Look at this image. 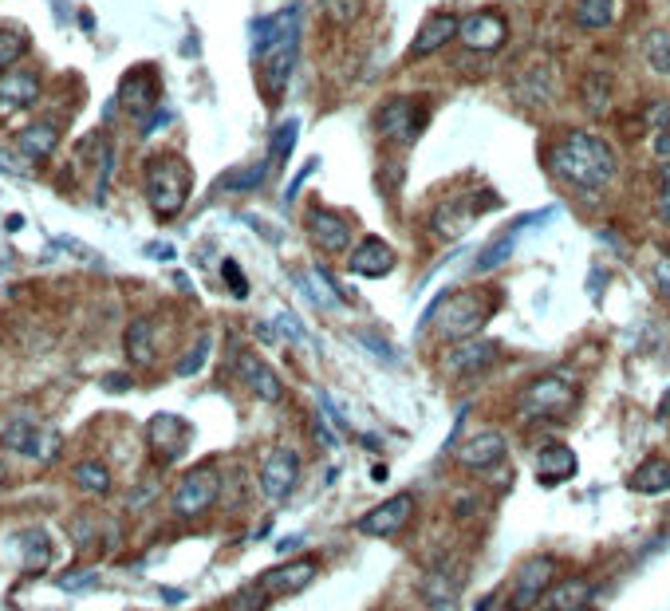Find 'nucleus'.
Returning a JSON list of instances; mask_svg holds the SVG:
<instances>
[{
  "instance_id": "obj_25",
  "label": "nucleus",
  "mask_w": 670,
  "mask_h": 611,
  "mask_svg": "<svg viewBox=\"0 0 670 611\" xmlns=\"http://www.w3.org/2000/svg\"><path fill=\"white\" fill-rule=\"evenodd\" d=\"M588 600H592V584L584 576H572L544 596V611H580L588 608Z\"/></svg>"
},
{
  "instance_id": "obj_29",
  "label": "nucleus",
  "mask_w": 670,
  "mask_h": 611,
  "mask_svg": "<svg viewBox=\"0 0 670 611\" xmlns=\"http://www.w3.org/2000/svg\"><path fill=\"white\" fill-rule=\"evenodd\" d=\"M36 91H40V79H36L32 71H12V75H4V79H0V111L20 107V103H32Z\"/></svg>"
},
{
  "instance_id": "obj_15",
  "label": "nucleus",
  "mask_w": 670,
  "mask_h": 611,
  "mask_svg": "<svg viewBox=\"0 0 670 611\" xmlns=\"http://www.w3.org/2000/svg\"><path fill=\"white\" fill-rule=\"evenodd\" d=\"M410 513H414V497L410 493H395L391 501H383L371 513H363L355 521V533H363V537H395V533L406 529Z\"/></svg>"
},
{
  "instance_id": "obj_36",
  "label": "nucleus",
  "mask_w": 670,
  "mask_h": 611,
  "mask_svg": "<svg viewBox=\"0 0 670 611\" xmlns=\"http://www.w3.org/2000/svg\"><path fill=\"white\" fill-rule=\"evenodd\" d=\"M509 253H513V237H501V241H493V245H489V249L477 257V265H473V269H477V272H493L497 265H501V261H509Z\"/></svg>"
},
{
  "instance_id": "obj_14",
  "label": "nucleus",
  "mask_w": 670,
  "mask_h": 611,
  "mask_svg": "<svg viewBox=\"0 0 670 611\" xmlns=\"http://www.w3.org/2000/svg\"><path fill=\"white\" fill-rule=\"evenodd\" d=\"M300 481V454L292 446H272L261 462V493L268 501H284Z\"/></svg>"
},
{
  "instance_id": "obj_4",
  "label": "nucleus",
  "mask_w": 670,
  "mask_h": 611,
  "mask_svg": "<svg viewBox=\"0 0 670 611\" xmlns=\"http://www.w3.org/2000/svg\"><path fill=\"white\" fill-rule=\"evenodd\" d=\"M576 407V387L564 375H540L521 395H517V414L533 422H560Z\"/></svg>"
},
{
  "instance_id": "obj_7",
  "label": "nucleus",
  "mask_w": 670,
  "mask_h": 611,
  "mask_svg": "<svg viewBox=\"0 0 670 611\" xmlns=\"http://www.w3.org/2000/svg\"><path fill=\"white\" fill-rule=\"evenodd\" d=\"M414 107H422V95L418 99L414 95H395V99L383 103V111H379V135H383V142H391V146H414L418 142L426 119H430V107L418 111V115H414Z\"/></svg>"
},
{
  "instance_id": "obj_18",
  "label": "nucleus",
  "mask_w": 670,
  "mask_h": 611,
  "mask_svg": "<svg viewBox=\"0 0 670 611\" xmlns=\"http://www.w3.org/2000/svg\"><path fill=\"white\" fill-rule=\"evenodd\" d=\"M497 202H481L477 205V194L473 198H450V202H442L434 209V217H430V229L438 233V237H446V241H454V237H462L469 225L485 213V209H493Z\"/></svg>"
},
{
  "instance_id": "obj_40",
  "label": "nucleus",
  "mask_w": 670,
  "mask_h": 611,
  "mask_svg": "<svg viewBox=\"0 0 670 611\" xmlns=\"http://www.w3.org/2000/svg\"><path fill=\"white\" fill-rule=\"evenodd\" d=\"M205 355H209V336H201L190 351H186V359L178 363V375H194V371H201V363H205Z\"/></svg>"
},
{
  "instance_id": "obj_32",
  "label": "nucleus",
  "mask_w": 670,
  "mask_h": 611,
  "mask_svg": "<svg viewBox=\"0 0 670 611\" xmlns=\"http://www.w3.org/2000/svg\"><path fill=\"white\" fill-rule=\"evenodd\" d=\"M643 60L655 75H670V28H651L643 36Z\"/></svg>"
},
{
  "instance_id": "obj_38",
  "label": "nucleus",
  "mask_w": 670,
  "mask_h": 611,
  "mask_svg": "<svg viewBox=\"0 0 670 611\" xmlns=\"http://www.w3.org/2000/svg\"><path fill=\"white\" fill-rule=\"evenodd\" d=\"M655 209H659V217L670 225V158L659 162V174H655Z\"/></svg>"
},
{
  "instance_id": "obj_35",
  "label": "nucleus",
  "mask_w": 670,
  "mask_h": 611,
  "mask_svg": "<svg viewBox=\"0 0 670 611\" xmlns=\"http://www.w3.org/2000/svg\"><path fill=\"white\" fill-rule=\"evenodd\" d=\"M20 146H24L32 158H44V154L56 146V131H52L48 123H44V127H32V131H24V135H20Z\"/></svg>"
},
{
  "instance_id": "obj_30",
  "label": "nucleus",
  "mask_w": 670,
  "mask_h": 611,
  "mask_svg": "<svg viewBox=\"0 0 670 611\" xmlns=\"http://www.w3.org/2000/svg\"><path fill=\"white\" fill-rule=\"evenodd\" d=\"M71 481H75L83 493H91V497L111 493V470H107V462H99V458H83V462H75Z\"/></svg>"
},
{
  "instance_id": "obj_3",
  "label": "nucleus",
  "mask_w": 670,
  "mask_h": 611,
  "mask_svg": "<svg viewBox=\"0 0 670 611\" xmlns=\"http://www.w3.org/2000/svg\"><path fill=\"white\" fill-rule=\"evenodd\" d=\"M146 202L150 209L162 217V221H170V217H178L186 202H190V186H194V174H190V166H186V158H178V154H154L150 162H146Z\"/></svg>"
},
{
  "instance_id": "obj_46",
  "label": "nucleus",
  "mask_w": 670,
  "mask_h": 611,
  "mask_svg": "<svg viewBox=\"0 0 670 611\" xmlns=\"http://www.w3.org/2000/svg\"><path fill=\"white\" fill-rule=\"evenodd\" d=\"M0 489H4V466H0Z\"/></svg>"
},
{
  "instance_id": "obj_27",
  "label": "nucleus",
  "mask_w": 670,
  "mask_h": 611,
  "mask_svg": "<svg viewBox=\"0 0 670 611\" xmlns=\"http://www.w3.org/2000/svg\"><path fill=\"white\" fill-rule=\"evenodd\" d=\"M513 95H517V99H521L525 107H548V103L556 99V87H552V71H544V68L525 71V75L517 79Z\"/></svg>"
},
{
  "instance_id": "obj_44",
  "label": "nucleus",
  "mask_w": 670,
  "mask_h": 611,
  "mask_svg": "<svg viewBox=\"0 0 670 611\" xmlns=\"http://www.w3.org/2000/svg\"><path fill=\"white\" fill-rule=\"evenodd\" d=\"M655 158H670V131H655Z\"/></svg>"
},
{
  "instance_id": "obj_33",
  "label": "nucleus",
  "mask_w": 670,
  "mask_h": 611,
  "mask_svg": "<svg viewBox=\"0 0 670 611\" xmlns=\"http://www.w3.org/2000/svg\"><path fill=\"white\" fill-rule=\"evenodd\" d=\"M127 355H131V363H150L154 359V324L150 320H134L131 328H127Z\"/></svg>"
},
{
  "instance_id": "obj_43",
  "label": "nucleus",
  "mask_w": 670,
  "mask_h": 611,
  "mask_svg": "<svg viewBox=\"0 0 670 611\" xmlns=\"http://www.w3.org/2000/svg\"><path fill=\"white\" fill-rule=\"evenodd\" d=\"M655 284H659V292L670 300V261H659V265H655Z\"/></svg>"
},
{
  "instance_id": "obj_23",
  "label": "nucleus",
  "mask_w": 670,
  "mask_h": 611,
  "mask_svg": "<svg viewBox=\"0 0 670 611\" xmlns=\"http://www.w3.org/2000/svg\"><path fill=\"white\" fill-rule=\"evenodd\" d=\"M627 489L631 493H643V497H659V493H667L670 489V462L667 458H643L639 466H635V474L627 477Z\"/></svg>"
},
{
  "instance_id": "obj_37",
  "label": "nucleus",
  "mask_w": 670,
  "mask_h": 611,
  "mask_svg": "<svg viewBox=\"0 0 670 611\" xmlns=\"http://www.w3.org/2000/svg\"><path fill=\"white\" fill-rule=\"evenodd\" d=\"M324 8H328V16H332L335 24H355L363 16L367 0H324Z\"/></svg>"
},
{
  "instance_id": "obj_19",
  "label": "nucleus",
  "mask_w": 670,
  "mask_h": 611,
  "mask_svg": "<svg viewBox=\"0 0 670 611\" xmlns=\"http://www.w3.org/2000/svg\"><path fill=\"white\" fill-rule=\"evenodd\" d=\"M233 371L241 375V383H245L261 403H280V399H284V383L276 379V371L268 367L257 351H237Z\"/></svg>"
},
{
  "instance_id": "obj_13",
  "label": "nucleus",
  "mask_w": 670,
  "mask_h": 611,
  "mask_svg": "<svg viewBox=\"0 0 670 611\" xmlns=\"http://www.w3.org/2000/svg\"><path fill=\"white\" fill-rule=\"evenodd\" d=\"M186 442H190V426L178 418V414H154L150 426H146V446L150 454L158 458V466H174L182 454H186Z\"/></svg>"
},
{
  "instance_id": "obj_45",
  "label": "nucleus",
  "mask_w": 670,
  "mask_h": 611,
  "mask_svg": "<svg viewBox=\"0 0 670 611\" xmlns=\"http://www.w3.org/2000/svg\"><path fill=\"white\" fill-rule=\"evenodd\" d=\"M276 324H280V332H284V336H292V340H300V324H296L292 316H280Z\"/></svg>"
},
{
  "instance_id": "obj_39",
  "label": "nucleus",
  "mask_w": 670,
  "mask_h": 611,
  "mask_svg": "<svg viewBox=\"0 0 670 611\" xmlns=\"http://www.w3.org/2000/svg\"><path fill=\"white\" fill-rule=\"evenodd\" d=\"M24 52V36L12 32V28H0V68H8L12 60H20Z\"/></svg>"
},
{
  "instance_id": "obj_5",
  "label": "nucleus",
  "mask_w": 670,
  "mask_h": 611,
  "mask_svg": "<svg viewBox=\"0 0 670 611\" xmlns=\"http://www.w3.org/2000/svg\"><path fill=\"white\" fill-rule=\"evenodd\" d=\"M217 497H221V474H217L213 466H198V470H190V474L174 485L170 509H174V517H182V521H198V517H205V513L217 505Z\"/></svg>"
},
{
  "instance_id": "obj_42",
  "label": "nucleus",
  "mask_w": 670,
  "mask_h": 611,
  "mask_svg": "<svg viewBox=\"0 0 670 611\" xmlns=\"http://www.w3.org/2000/svg\"><path fill=\"white\" fill-rule=\"evenodd\" d=\"M225 280H229V288H233V296H245L249 292V284H245V276H241V269H237V261H225Z\"/></svg>"
},
{
  "instance_id": "obj_47",
  "label": "nucleus",
  "mask_w": 670,
  "mask_h": 611,
  "mask_svg": "<svg viewBox=\"0 0 670 611\" xmlns=\"http://www.w3.org/2000/svg\"><path fill=\"white\" fill-rule=\"evenodd\" d=\"M580 611H592V608H580Z\"/></svg>"
},
{
  "instance_id": "obj_1",
  "label": "nucleus",
  "mask_w": 670,
  "mask_h": 611,
  "mask_svg": "<svg viewBox=\"0 0 670 611\" xmlns=\"http://www.w3.org/2000/svg\"><path fill=\"white\" fill-rule=\"evenodd\" d=\"M544 162L572 190H603L619 174V158H615L611 142L592 135V131H568L556 146H548Z\"/></svg>"
},
{
  "instance_id": "obj_22",
  "label": "nucleus",
  "mask_w": 670,
  "mask_h": 611,
  "mask_svg": "<svg viewBox=\"0 0 670 611\" xmlns=\"http://www.w3.org/2000/svg\"><path fill=\"white\" fill-rule=\"evenodd\" d=\"M576 470H580V462H576L572 446H564V442H548L536 454V481H544V485H560V481L576 477Z\"/></svg>"
},
{
  "instance_id": "obj_24",
  "label": "nucleus",
  "mask_w": 670,
  "mask_h": 611,
  "mask_svg": "<svg viewBox=\"0 0 670 611\" xmlns=\"http://www.w3.org/2000/svg\"><path fill=\"white\" fill-rule=\"evenodd\" d=\"M619 20V0H576L572 8V24L584 32H603Z\"/></svg>"
},
{
  "instance_id": "obj_6",
  "label": "nucleus",
  "mask_w": 670,
  "mask_h": 611,
  "mask_svg": "<svg viewBox=\"0 0 670 611\" xmlns=\"http://www.w3.org/2000/svg\"><path fill=\"white\" fill-rule=\"evenodd\" d=\"M552 580H556V560H552V556H529V560L513 572L505 611H533L536 604H544Z\"/></svg>"
},
{
  "instance_id": "obj_41",
  "label": "nucleus",
  "mask_w": 670,
  "mask_h": 611,
  "mask_svg": "<svg viewBox=\"0 0 670 611\" xmlns=\"http://www.w3.org/2000/svg\"><path fill=\"white\" fill-rule=\"evenodd\" d=\"M643 119H647L651 131H670V99H655V103L643 111Z\"/></svg>"
},
{
  "instance_id": "obj_21",
  "label": "nucleus",
  "mask_w": 670,
  "mask_h": 611,
  "mask_svg": "<svg viewBox=\"0 0 670 611\" xmlns=\"http://www.w3.org/2000/svg\"><path fill=\"white\" fill-rule=\"evenodd\" d=\"M505 434L501 430H477V434H469L466 442L458 446V462L466 466V470H489V466H497L501 458H505Z\"/></svg>"
},
{
  "instance_id": "obj_20",
  "label": "nucleus",
  "mask_w": 670,
  "mask_h": 611,
  "mask_svg": "<svg viewBox=\"0 0 670 611\" xmlns=\"http://www.w3.org/2000/svg\"><path fill=\"white\" fill-rule=\"evenodd\" d=\"M395 265H399V257L383 237H363L347 257V269L355 276H367V280H379V276L395 272Z\"/></svg>"
},
{
  "instance_id": "obj_9",
  "label": "nucleus",
  "mask_w": 670,
  "mask_h": 611,
  "mask_svg": "<svg viewBox=\"0 0 670 611\" xmlns=\"http://www.w3.org/2000/svg\"><path fill=\"white\" fill-rule=\"evenodd\" d=\"M308 233L312 241L320 245V253H351V241H355V221L347 213H335L328 205H312L308 209Z\"/></svg>"
},
{
  "instance_id": "obj_2",
  "label": "nucleus",
  "mask_w": 670,
  "mask_h": 611,
  "mask_svg": "<svg viewBox=\"0 0 670 611\" xmlns=\"http://www.w3.org/2000/svg\"><path fill=\"white\" fill-rule=\"evenodd\" d=\"M493 308H497V300H493L489 292L462 288V292H446V296L426 312V320H434V332H438L442 340L462 343V340H473V336L489 324Z\"/></svg>"
},
{
  "instance_id": "obj_31",
  "label": "nucleus",
  "mask_w": 670,
  "mask_h": 611,
  "mask_svg": "<svg viewBox=\"0 0 670 611\" xmlns=\"http://www.w3.org/2000/svg\"><path fill=\"white\" fill-rule=\"evenodd\" d=\"M20 552H24V564H28L32 572H44V568L52 564V556H56L52 537H48L44 529H24V533H20Z\"/></svg>"
},
{
  "instance_id": "obj_26",
  "label": "nucleus",
  "mask_w": 670,
  "mask_h": 611,
  "mask_svg": "<svg viewBox=\"0 0 670 611\" xmlns=\"http://www.w3.org/2000/svg\"><path fill=\"white\" fill-rule=\"evenodd\" d=\"M611 75L607 71H584V79H580V103H584V111L588 115H607L611 111Z\"/></svg>"
},
{
  "instance_id": "obj_34",
  "label": "nucleus",
  "mask_w": 670,
  "mask_h": 611,
  "mask_svg": "<svg viewBox=\"0 0 670 611\" xmlns=\"http://www.w3.org/2000/svg\"><path fill=\"white\" fill-rule=\"evenodd\" d=\"M296 131H300V123L296 119H288V123H280L276 131H272V154H268V166H284V158L292 154V146H296Z\"/></svg>"
},
{
  "instance_id": "obj_16",
  "label": "nucleus",
  "mask_w": 670,
  "mask_h": 611,
  "mask_svg": "<svg viewBox=\"0 0 670 611\" xmlns=\"http://www.w3.org/2000/svg\"><path fill=\"white\" fill-rule=\"evenodd\" d=\"M497 355H501V343L493 340H462L458 347H450L446 351V375H454V379H469V375H481V371H489L493 363H497Z\"/></svg>"
},
{
  "instance_id": "obj_10",
  "label": "nucleus",
  "mask_w": 670,
  "mask_h": 611,
  "mask_svg": "<svg viewBox=\"0 0 670 611\" xmlns=\"http://www.w3.org/2000/svg\"><path fill=\"white\" fill-rule=\"evenodd\" d=\"M261 56V83H265V95L276 103L284 91H288V79H292V68H296V28L284 32L280 40H272Z\"/></svg>"
},
{
  "instance_id": "obj_17",
  "label": "nucleus",
  "mask_w": 670,
  "mask_h": 611,
  "mask_svg": "<svg viewBox=\"0 0 670 611\" xmlns=\"http://www.w3.org/2000/svg\"><path fill=\"white\" fill-rule=\"evenodd\" d=\"M458 28H462V16H454V12H430V16L422 20V28L414 32L410 60H430V56L442 52L450 40H458Z\"/></svg>"
},
{
  "instance_id": "obj_28",
  "label": "nucleus",
  "mask_w": 670,
  "mask_h": 611,
  "mask_svg": "<svg viewBox=\"0 0 670 611\" xmlns=\"http://www.w3.org/2000/svg\"><path fill=\"white\" fill-rule=\"evenodd\" d=\"M119 99L127 103V111H150L154 99H158V83L150 71H131L119 87Z\"/></svg>"
},
{
  "instance_id": "obj_8",
  "label": "nucleus",
  "mask_w": 670,
  "mask_h": 611,
  "mask_svg": "<svg viewBox=\"0 0 670 611\" xmlns=\"http://www.w3.org/2000/svg\"><path fill=\"white\" fill-rule=\"evenodd\" d=\"M458 40L477 56H493V52H501L509 44V20L497 8H477V12L462 16Z\"/></svg>"
},
{
  "instance_id": "obj_12",
  "label": "nucleus",
  "mask_w": 670,
  "mask_h": 611,
  "mask_svg": "<svg viewBox=\"0 0 670 611\" xmlns=\"http://www.w3.org/2000/svg\"><path fill=\"white\" fill-rule=\"evenodd\" d=\"M316 572H320V560H316V556H296V560H288V564L268 568L265 576L257 580V588H261L265 596H276V600L300 596V592L316 580Z\"/></svg>"
},
{
  "instance_id": "obj_11",
  "label": "nucleus",
  "mask_w": 670,
  "mask_h": 611,
  "mask_svg": "<svg viewBox=\"0 0 670 611\" xmlns=\"http://www.w3.org/2000/svg\"><path fill=\"white\" fill-rule=\"evenodd\" d=\"M0 442H4L8 450H16V454L32 458V462H52L56 450H60V438L48 434L44 426H36L32 418H12V422L0 430Z\"/></svg>"
}]
</instances>
